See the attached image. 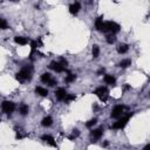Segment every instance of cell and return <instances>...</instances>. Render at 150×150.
<instances>
[{"mask_svg":"<svg viewBox=\"0 0 150 150\" xmlns=\"http://www.w3.org/2000/svg\"><path fill=\"white\" fill-rule=\"evenodd\" d=\"M104 73H105V69H104L103 67H102V68H100V69L96 71V74H97V75H102V74H104Z\"/></svg>","mask_w":150,"mask_h":150,"instance_id":"29","label":"cell"},{"mask_svg":"<svg viewBox=\"0 0 150 150\" xmlns=\"http://www.w3.org/2000/svg\"><path fill=\"white\" fill-rule=\"evenodd\" d=\"M59 62H60V63H61V64H62L64 68H67V66H68V62H67V60H66L64 57H61Z\"/></svg>","mask_w":150,"mask_h":150,"instance_id":"28","label":"cell"},{"mask_svg":"<svg viewBox=\"0 0 150 150\" xmlns=\"http://www.w3.org/2000/svg\"><path fill=\"white\" fill-rule=\"evenodd\" d=\"M75 80H76V75H75V74H71V73L68 71V75L66 76L64 82H66V83H71V82H74Z\"/></svg>","mask_w":150,"mask_h":150,"instance_id":"21","label":"cell"},{"mask_svg":"<svg viewBox=\"0 0 150 150\" xmlns=\"http://www.w3.org/2000/svg\"><path fill=\"white\" fill-rule=\"evenodd\" d=\"M75 98H76L75 95H73V94H67V95H66V98H64V102H70V101H74Z\"/></svg>","mask_w":150,"mask_h":150,"instance_id":"27","label":"cell"},{"mask_svg":"<svg viewBox=\"0 0 150 150\" xmlns=\"http://www.w3.org/2000/svg\"><path fill=\"white\" fill-rule=\"evenodd\" d=\"M132 115H134V112H128V114H125V115H122V117H118L117 122H115V123L111 125V129H115V130H117V129H123V128L128 124V122H129V120L131 118Z\"/></svg>","mask_w":150,"mask_h":150,"instance_id":"2","label":"cell"},{"mask_svg":"<svg viewBox=\"0 0 150 150\" xmlns=\"http://www.w3.org/2000/svg\"><path fill=\"white\" fill-rule=\"evenodd\" d=\"M96 123H97V118H91V120H89V121L86 123V127H87V128H91V127H94Z\"/></svg>","mask_w":150,"mask_h":150,"instance_id":"25","label":"cell"},{"mask_svg":"<svg viewBox=\"0 0 150 150\" xmlns=\"http://www.w3.org/2000/svg\"><path fill=\"white\" fill-rule=\"evenodd\" d=\"M129 66H131V60H129V59L122 60V61L118 63V67L122 68V69H125V68H128Z\"/></svg>","mask_w":150,"mask_h":150,"instance_id":"17","label":"cell"},{"mask_svg":"<svg viewBox=\"0 0 150 150\" xmlns=\"http://www.w3.org/2000/svg\"><path fill=\"white\" fill-rule=\"evenodd\" d=\"M120 29H121V26L118 23H116L114 21H107V22H103L100 30L101 32H110V33L115 34V33L120 32Z\"/></svg>","mask_w":150,"mask_h":150,"instance_id":"3","label":"cell"},{"mask_svg":"<svg viewBox=\"0 0 150 150\" xmlns=\"http://www.w3.org/2000/svg\"><path fill=\"white\" fill-rule=\"evenodd\" d=\"M79 136H80V131H79L77 129H74L73 132H71V135L68 136V138H69L70 141H73V139H75V138H77Z\"/></svg>","mask_w":150,"mask_h":150,"instance_id":"24","label":"cell"},{"mask_svg":"<svg viewBox=\"0 0 150 150\" xmlns=\"http://www.w3.org/2000/svg\"><path fill=\"white\" fill-rule=\"evenodd\" d=\"M80 9H81V4L79 1H75L71 5H69V13L73 15H76L80 12Z\"/></svg>","mask_w":150,"mask_h":150,"instance_id":"9","label":"cell"},{"mask_svg":"<svg viewBox=\"0 0 150 150\" xmlns=\"http://www.w3.org/2000/svg\"><path fill=\"white\" fill-rule=\"evenodd\" d=\"M35 93L40 96H47L48 95V89L47 88H43V87H36L35 88Z\"/></svg>","mask_w":150,"mask_h":150,"instance_id":"14","label":"cell"},{"mask_svg":"<svg viewBox=\"0 0 150 150\" xmlns=\"http://www.w3.org/2000/svg\"><path fill=\"white\" fill-rule=\"evenodd\" d=\"M93 94H95L102 102H107V100H108V95H109V91H108V88L107 87H98V88H96L94 91H93Z\"/></svg>","mask_w":150,"mask_h":150,"instance_id":"4","label":"cell"},{"mask_svg":"<svg viewBox=\"0 0 150 150\" xmlns=\"http://www.w3.org/2000/svg\"><path fill=\"white\" fill-rule=\"evenodd\" d=\"M14 41H15V43L21 45V46H25V45H27L29 42V40L27 38H25V36H15Z\"/></svg>","mask_w":150,"mask_h":150,"instance_id":"13","label":"cell"},{"mask_svg":"<svg viewBox=\"0 0 150 150\" xmlns=\"http://www.w3.org/2000/svg\"><path fill=\"white\" fill-rule=\"evenodd\" d=\"M128 50H129V46L125 45V43L120 45V46L117 47V53H118V54H125Z\"/></svg>","mask_w":150,"mask_h":150,"instance_id":"16","label":"cell"},{"mask_svg":"<svg viewBox=\"0 0 150 150\" xmlns=\"http://www.w3.org/2000/svg\"><path fill=\"white\" fill-rule=\"evenodd\" d=\"M50 69H53L54 71H56V73H62V71H66V68L59 62V61H52L50 63H49V66H48Z\"/></svg>","mask_w":150,"mask_h":150,"instance_id":"7","label":"cell"},{"mask_svg":"<svg viewBox=\"0 0 150 150\" xmlns=\"http://www.w3.org/2000/svg\"><path fill=\"white\" fill-rule=\"evenodd\" d=\"M103 15H100L96 20H95V28L97 29V30H100L101 29V27H102V25H103Z\"/></svg>","mask_w":150,"mask_h":150,"instance_id":"18","label":"cell"},{"mask_svg":"<svg viewBox=\"0 0 150 150\" xmlns=\"http://www.w3.org/2000/svg\"><path fill=\"white\" fill-rule=\"evenodd\" d=\"M7 28H8V23H7V21L0 18V29H7Z\"/></svg>","mask_w":150,"mask_h":150,"instance_id":"26","label":"cell"},{"mask_svg":"<svg viewBox=\"0 0 150 150\" xmlns=\"http://www.w3.org/2000/svg\"><path fill=\"white\" fill-rule=\"evenodd\" d=\"M40 79H41V81H42L43 83L48 84V82H49V81H50L53 77H52V75H50L49 73H43V74L41 75V77H40Z\"/></svg>","mask_w":150,"mask_h":150,"instance_id":"19","label":"cell"},{"mask_svg":"<svg viewBox=\"0 0 150 150\" xmlns=\"http://www.w3.org/2000/svg\"><path fill=\"white\" fill-rule=\"evenodd\" d=\"M103 80H104V82L107 83V84H109V86H115L116 84V79L112 76V75H109V74H105L104 75V77H103Z\"/></svg>","mask_w":150,"mask_h":150,"instance_id":"12","label":"cell"},{"mask_svg":"<svg viewBox=\"0 0 150 150\" xmlns=\"http://www.w3.org/2000/svg\"><path fill=\"white\" fill-rule=\"evenodd\" d=\"M41 139H42V141H45L47 144H49V145L54 146V148H56V146H57V145H56V142H55V139H54V137H53V136H50V135H42V136H41Z\"/></svg>","mask_w":150,"mask_h":150,"instance_id":"11","label":"cell"},{"mask_svg":"<svg viewBox=\"0 0 150 150\" xmlns=\"http://www.w3.org/2000/svg\"><path fill=\"white\" fill-rule=\"evenodd\" d=\"M32 75H33V67L32 66H25L20 69V71H18L15 74V79L20 83H23L26 81H29L32 79Z\"/></svg>","mask_w":150,"mask_h":150,"instance_id":"1","label":"cell"},{"mask_svg":"<svg viewBox=\"0 0 150 150\" xmlns=\"http://www.w3.org/2000/svg\"><path fill=\"white\" fill-rule=\"evenodd\" d=\"M125 109H127V107L123 105V104H117V105H115V107L112 108V110H111L110 117H111V118H118V117H121V116L123 115V112H124Z\"/></svg>","mask_w":150,"mask_h":150,"instance_id":"6","label":"cell"},{"mask_svg":"<svg viewBox=\"0 0 150 150\" xmlns=\"http://www.w3.org/2000/svg\"><path fill=\"white\" fill-rule=\"evenodd\" d=\"M91 53H93V57L96 59L98 57V54H100V47L97 45H94L93 46V49H91Z\"/></svg>","mask_w":150,"mask_h":150,"instance_id":"23","label":"cell"},{"mask_svg":"<svg viewBox=\"0 0 150 150\" xmlns=\"http://www.w3.org/2000/svg\"><path fill=\"white\" fill-rule=\"evenodd\" d=\"M0 123H1V118H0Z\"/></svg>","mask_w":150,"mask_h":150,"instance_id":"30","label":"cell"},{"mask_svg":"<svg viewBox=\"0 0 150 150\" xmlns=\"http://www.w3.org/2000/svg\"><path fill=\"white\" fill-rule=\"evenodd\" d=\"M1 110H2L4 114L11 115L15 110V103L12 102V101H4L1 103Z\"/></svg>","mask_w":150,"mask_h":150,"instance_id":"5","label":"cell"},{"mask_svg":"<svg viewBox=\"0 0 150 150\" xmlns=\"http://www.w3.org/2000/svg\"><path fill=\"white\" fill-rule=\"evenodd\" d=\"M105 41H107L109 45H112V43H115V41H116V36H115V34L110 33L109 35H107V38H105Z\"/></svg>","mask_w":150,"mask_h":150,"instance_id":"22","label":"cell"},{"mask_svg":"<svg viewBox=\"0 0 150 150\" xmlns=\"http://www.w3.org/2000/svg\"><path fill=\"white\" fill-rule=\"evenodd\" d=\"M19 112H20L22 116H26V115L29 112V108H28V105L25 104V103L20 104V107H19Z\"/></svg>","mask_w":150,"mask_h":150,"instance_id":"15","label":"cell"},{"mask_svg":"<svg viewBox=\"0 0 150 150\" xmlns=\"http://www.w3.org/2000/svg\"><path fill=\"white\" fill-rule=\"evenodd\" d=\"M67 94H68V93L66 91L64 88H59L57 90H55V97H56L57 101H64Z\"/></svg>","mask_w":150,"mask_h":150,"instance_id":"10","label":"cell"},{"mask_svg":"<svg viewBox=\"0 0 150 150\" xmlns=\"http://www.w3.org/2000/svg\"><path fill=\"white\" fill-rule=\"evenodd\" d=\"M103 135V128H98V129H94L90 131V137L93 141H97L102 137Z\"/></svg>","mask_w":150,"mask_h":150,"instance_id":"8","label":"cell"},{"mask_svg":"<svg viewBox=\"0 0 150 150\" xmlns=\"http://www.w3.org/2000/svg\"><path fill=\"white\" fill-rule=\"evenodd\" d=\"M41 124H42L43 127H50V125L53 124V118H52L50 116H47V117H45V118L41 121Z\"/></svg>","mask_w":150,"mask_h":150,"instance_id":"20","label":"cell"}]
</instances>
